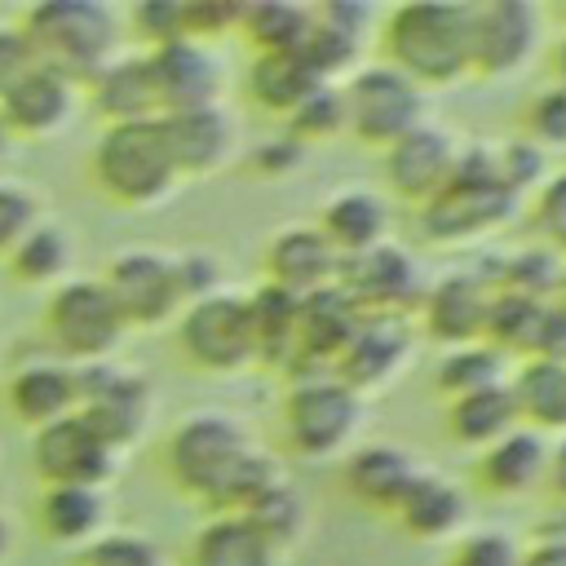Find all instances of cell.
Here are the masks:
<instances>
[{"label":"cell","mask_w":566,"mask_h":566,"mask_svg":"<svg viewBox=\"0 0 566 566\" xmlns=\"http://www.w3.org/2000/svg\"><path fill=\"white\" fill-rule=\"evenodd\" d=\"M146 66H150L159 119H164V115H177V111L221 106L226 66H221V57H217L212 44L172 40V44H164V49H150V53H146Z\"/></svg>","instance_id":"ac0fdd59"},{"label":"cell","mask_w":566,"mask_h":566,"mask_svg":"<svg viewBox=\"0 0 566 566\" xmlns=\"http://www.w3.org/2000/svg\"><path fill=\"white\" fill-rule=\"evenodd\" d=\"M318 234L336 248V256H358L376 243L389 239V226H394V212H389V199L380 190H367V186H345L336 195L323 199L318 208Z\"/></svg>","instance_id":"d4e9b609"},{"label":"cell","mask_w":566,"mask_h":566,"mask_svg":"<svg viewBox=\"0 0 566 566\" xmlns=\"http://www.w3.org/2000/svg\"><path fill=\"white\" fill-rule=\"evenodd\" d=\"M544 473H548V438L522 424L473 455V486L491 500H526L544 491Z\"/></svg>","instance_id":"cb8c5ba5"},{"label":"cell","mask_w":566,"mask_h":566,"mask_svg":"<svg viewBox=\"0 0 566 566\" xmlns=\"http://www.w3.org/2000/svg\"><path fill=\"white\" fill-rule=\"evenodd\" d=\"M522 566H566V531H539L522 548Z\"/></svg>","instance_id":"f907efd6"},{"label":"cell","mask_w":566,"mask_h":566,"mask_svg":"<svg viewBox=\"0 0 566 566\" xmlns=\"http://www.w3.org/2000/svg\"><path fill=\"white\" fill-rule=\"evenodd\" d=\"M35 62H31V49H27V40H22V31L18 27H0V93L18 80V75H27Z\"/></svg>","instance_id":"681fc988"},{"label":"cell","mask_w":566,"mask_h":566,"mask_svg":"<svg viewBox=\"0 0 566 566\" xmlns=\"http://www.w3.org/2000/svg\"><path fill=\"white\" fill-rule=\"evenodd\" d=\"M411 349H416L411 318H358L354 336L345 340L340 358L332 363V376L367 402L371 394L389 389L407 371Z\"/></svg>","instance_id":"e0dca14e"},{"label":"cell","mask_w":566,"mask_h":566,"mask_svg":"<svg viewBox=\"0 0 566 566\" xmlns=\"http://www.w3.org/2000/svg\"><path fill=\"white\" fill-rule=\"evenodd\" d=\"M509 394L517 407V424L539 438L566 433V358L531 354L509 371Z\"/></svg>","instance_id":"83f0119b"},{"label":"cell","mask_w":566,"mask_h":566,"mask_svg":"<svg viewBox=\"0 0 566 566\" xmlns=\"http://www.w3.org/2000/svg\"><path fill=\"white\" fill-rule=\"evenodd\" d=\"M124 22L146 44V53L150 49H164L172 40H186V31H181V0H142V4L128 9Z\"/></svg>","instance_id":"7bdbcfd3"},{"label":"cell","mask_w":566,"mask_h":566,"mask_svg":"<svg viewBox=\"0 0 566 566\" xmlns=\"http://www.w3.org/2000/svg\"><path fill=\"white\" fill-rule=\"evenodd\" d=\"M9 539H13V531H9V517L0 513V562H4V553H9Z\"/></svg>","instance_id":"db71d44e"},{"label":"cell","mask_w":566,"mask_h":566,"mask_svg":"<svg viewBox=\"0 0 566 566\" xmlns=\"http://www.w3.org/2000/svg\"><path fill=\"white\" fill-rule=\"evenodd\" d=\"M517 203L522 199L495 172V150L464 146L451 186L420 208V230L433 243H469V239L500 230Z\"/></svg>","instance_id":"8992f818"},{"label":"cell","mask_w":566,"mask_h":566,"mask_svg":"<svg viewBox=\"0 0 566 566\" xmlns=\"http://www.w3.org/2000/svg\"><path fill=\"white\" fill-rule=\"evenodd\" d=\"M80 402V389H75V367L62 363V358H40V363H27L18 367L9 380H4V411L27 424V429H44L62 416H71Z\"/></svg>","instance_id":"484cf974"},{"label":"cell","mask_w":566,"mask_h":566,"mask_svg":"<svg viewBox=\"0 0 566 566\" xmlns=\"http://www.w3.org/2000/svg\"><path fill=\"white\" fill-rule=\"evenodd\" d=\"M323 80L310 71L301 53H252V66L243 75V93L252 106H261L274 119H287Z\"/></svg>","instance_id":"d6a6232c"},{"label":"cell","mask_w":566,"mask_h":566,"mask_svg":"<svg viewBox=\"0 0 566 566\" xmlns=\"http://www.w3.org/2000/svg\"><path fill=\"white\" fill-rule=\"evenodd\" d=\"M177 349L203 376H239L256 367L243 292H212L177 314Z\"/></svg>","instance_id":"30bf717a"},{"label":"cell","mask_w":566,"mask_h":566,"mask_svg":"<svg viewBox=\"0 0 566 566\" xmlns=\"http://www.w3.org/2000/svg\"><path fill=\"white\" fill-rule=\"evenodd\" d=\"M358 310L345 301L340 287H327V292H314L301 301V314H296V363L287 376H301V371H332V363L340 358L345 340L354 336L358 327Z\"/></svg>","instance_id":"4316f807"},{"label":"cell","mask_w":566,"mask_h":566,"mask_svg":"<svg viewBox=\"0 0 566 566\" xmlns=\"http://www.w3.org/2000/svg\"><path fill=\"white\" fill-rule=\"evenodd\" d=\"M88 177L115 208H133V212L164 203L181 181L159 119L106 124L88 155Z\"/></svg>","instance_id":"5b68a950"},{"label":"cell","mask_w":566,"mask_h":566,"mask_svg":"<svg viewBox=\"0 0 566 566\" xmlns=\"http://www.w3.org/2000/svg\"><path fill=\"white\" fill-rule=\"evenodd\" d=\"M75 416L115 451H128L133 442H142V433L150 429L155 416V389L142 371L124 367L119 358L106 363H84L75 367Z\"/></svg>","instance_id":"9c48e42d"},{"label":"cell","mask_w":566,"mask_h":566,"mask_svg":"<svg viewBox=\"0 0 566 566\" xmlns=\"http://www.w3.org/2000/svg\"><path fill=\"white\" fill-rule=\"evenodd\" d=\"M460 137L447 133L442 124H420L407 137H398L389 150H380V172H385V199L424 208L433 195H442L460 168Z\"/></svg>","instance_id":"5bb4252c"},{"label":"cell","mask_w":566,"mask_h":566,"mask_svg":"<svg viewBox=\"0 0 566 566\" xmlns=\"http://www.w3.org/2000/svg\"><path fill=\"white\" fill-rule=\"evenodd\" d=\"M544 35V13L531 0H469V75L509 80L526 71Z\"/></svg>","instance_id":"4fadbf2b"},{"label":"cell","mask_w":566,"mask_h":566,"mask_svg":"<svg viewBox=\"0 0 566 566\" xmlns=\"http://www.w3.org/2000/svg\"><path fill=\"white\" fill-rule=\"evenodd\" d=\"M102 287L111 292L128 332H155L164 323H177V314L186 310L177 261L159 248H128L111 256L102 270Z\"/></svg>","instance_id":"7c38bea8"},{"label":"cell","mask_w":566,"mask_h":566,"mask_svg":"<svg viewBox=\"0 0 566 566\" xmlns=\"http://www.w3.org/2000/svg\"><path fill=\"white\" fill-rule=\"evenodd\" d=\"M389 526L411 544H451L460 531H469V491L438 469H420L394 504Z\"/></svg>","instance_id":"d6986e66"},{"label":"cell","mask_w":566,"mask_h":566,"mask_svg":"<svg viewBox=\"0 0 566 566\" xmlns=\"http://www.w3.org/2000/svg\"><path fill=\"white\" fill-rule=\"evenodd\" d=\"M522 137H526L531 146H539L544 155H548V150H566V88H562V84H548V88H539V93L526 102Z\"/></svg>","instance_id":"b9f144b4"},{"label":"cell","mask_w":566,"mask_h":566,"mask_svg":"<svg viewBox=\"0 0 566 566\" xmlns=\"http://www.w3.org/2000/svg\"><path fill=\"white\" fill-rule=\"evenodd\" d=\"M159 464L177 495L208 504L212 513H239L283 473L279 460L256 447L248 424L217 407L181 416L159 447Z\"/></svg>","instance_id":"6da1fadb"},{"label":"cell","mask_w":566,"mask_h":566,"mask_svg":"<svg viewBox=\"0 0 566 566\" xmlns=\"http://www.w3.org/2000/svg\"><path fill=\"white\" fill-rule=\"evenodd\" d=\"M88 102L106 124H137V119H159L155 84L146 53H119L106 71H97L88 84Z\"/></svg>","instance_id":"4dcf8cb0"},{"label":"cell","mask_w":566,"mask_h":566,"mask_svg":"<svg viewBox=\"0 0 566 566\" xmlns=\"http://www.w3.org/2000/svg\"><path fill=\"white\" fill-rule=\"evenodd\" d=\"M168 155L177 164V177H212L221 168H230V159L239 155V124L226 106H199V111H177L159 119Z\"/></svg>","instance_id":"44dd1931"},{"label":"cell","mask_w":566,"mask_h":566,"mask_svg":"<svg viewBox=\"0 0 566 566\" xmlns=\"http://www.w3.org/2000/svg\"><path fill=\"white\" fill-rule=\"evenodd\" d=\"M172 261H177V283H181L186 305H190V301H203V296H212V292H221L226 274H221V261H217L212 252L190 248V252H172Z\"/></svg>","instance_id":"bcb514c9"},{"label":"cell","mask_w":566,"mask_h":566,"mask_svg":"<svg viewBox=\"0 0 566 566\" xmlns=\"http://www.w3.org/2000/svg\"><path fill=\"white\" fill-rule=\"evenodd\" d=\"M18 31L31 49V62L75 88L106 71L119 57L124 40L119 13L97 0H40L22 13Z\"/></svg>","instance_id":"3957f363"},{"label":"cell","mask_w":566,"mask_h":566,"mask_svg":"<svg viewBox=\"0 0 566 566\" xmlns=\"http://www.w3.org/2000/svg\"><path fill=\"white\" fill-rule=\"evenodd\" d=\"M31 464L44 486H93L106 491V482L119 469V451L106 447L75 411L35 429L31 438Z\"/></svg>","instance_id":"2e32d148"},{"label":"cell","mask_w":566,"mask_h":566,"mask_svg":"<svg viewBox=\"0 0 566 566\" xmlns=\"http://www.w3.org/2000/svg\"><path fill=\"white\" fill-rule=\"evenodd\" d=\"M248 301V323H252V349H256V363L261 367H274V371H292L296 363V314H301V301L270 287V283H256L252 292H243Z\"/></svg>","instance_id":"836d02e7"},{"label":"cell","mask_w":566,"mask_h":566,"mask_svg":"<svg viewBox=\"0 0 566 566\" xmlns=\"http://www.w3.org/2000/svg\"><path fill=\"white\" fill-rule=\"evenodd\" d=\"M424 265L398 239H385L340 261L336 287L363 318H411L424 296Z\"/></svg>","instance_id":"8fae6325"},{"label":"cell","mask_w":566,"mask_h":566,"mask_svg":"<svg viewBox=\"0 0 566 566\" xmlns=\"http://www.w3.org/2000/svg\"><path fill=\"white\" fill-rule=\"evenodd\" d=\"M336 88H340V111H345V137L367 150H389L398 137L424 124L429 93L385 62L354 66Z\"/></svg>","instance_id":"52a82bcc"},{"label":"cell","mask_w":566,"mask_h":566,"mask_svg":"<svg viewBox=\"0 0 566 566\" xmlns=\"http://www.w3.org/2000/svg\"><path fill=\"white\" fill-rule=\"evenodd\" d=\"M420 469H424V464H420L407 447H398V442H358V447L340 460L336 478H340V491H345L358 509L389 517L394 504L402 500V491L416 482Z\"/></svg>","instance_id":"7402d4cb"},{"label":"cell","mask_w":566,"mask_h":566,"mask_svg":"<svg viewBox=\"0 0 566 566\" xmlns=\"http://www.w3.org/2000/svg\"><path fill=\"white\" fill-rule=\"evenodd\" d=\"M513 429H517V407H513L509 380L442 402V433L460 451H473L478 455V451H486L491 442H500Z\"/></svg>","instance_id":"f1b7e54d"},{"label":"cell","mask_w":566,"mask_h":566,"mask_svg":"<svg viewBox=\"0 0 566 566\" xmlns=\"http://www.w3.org/2000/svg\"><path fill=\"white\" fill-rule=\"evenodd\" d=\"M305 164V146L292 137V133H279V137H270V142H261L256 150H252V168H256V177H292L296 168Z\"/></svg>","instance_id":"c3c4849f"},{"label":"cell","mask_w":566,"mask_h":566,"mask_svg":"<svg viewBox=\"0 0 566 566\" xmlns=\"http://www.w3.org/2000/svg\"><path fill=\"white\" fill-rule=\"evenodd\" d=\"M283 133H292L301 146L310 142H336L345 137V111H340V88L336 84H318L287 119H283Z\"/></svg>","instance_id":"ab89813d"},{"label":"cell","mask_w":566,"mask_h":566,"mask_svg":"<svg viewBox=\"0 0 566 566\" xmlns=\"http://www.w3.org/2000/svg\"><path fill=\"white\" fill-rule=\"evenodd\" d=\"M553 66H557V80H553V84H562V88H566V40L557 44V53H553Z\"/></svg>","instance_id":"f5cc1de1"},{"label":"cell","mask_w":566,"mask_h":566,"mask_svg":"<svg viewBox=\"0 0 566 566\" xmlns=\"http://www.w3.org/2000/svg\"><path fill=\"white\" fill-rule=\"evenodd\" d=\"M239 9L243 4H234V0H181V31H186V40L212 44L221 35H234Z\"/></svg>","instance_id":"f6af8a7d"},{"label":"cell","mask_w":566,"mask_h":566,"mask_svg":"<svg viewBox=\"0 0 566 566\" xmlns=\"http://www.w3.org/2000/svg\"><path fill=\"white\" fill-rule=\"evenodd\" d=\"M535 226L548 239V248H566V172L548 177L535 195Z\"/></svg>","instance_id":"7dc6e473"},{"label":"cell","mask_w":566,"mask_h":566,"mask_svg":"<svg viewBox=\"0 0 566 566\" xmlns=\"http://www.w3.org/2000/svg\"><path fill=\"white\" fill-rule=\"evenodd\" d=\"M186 566H283L243 513H208L186 544Z\"/></svg>","instance_id":"1f68e13d"},{"label":"cell","mask_w":566,"mask_h":566,"mask_svg":"<svg viewBox=\"0 0 566 566\" xmlns=\"http://www.w3.org/2000/svg\"><path fill=\"white\" fill-rule=\"evenodd\" d=\"M491 292H495V283H486L478 270H447V274L429 279L424 296H420V305L411 314L416 336H424L442 354L482 340Z\"/></svg>","instance_id":"9a60e30c"},{"label":"cell","mask_w":566,"mask_h":566,"mask_svg":"<svg viewBox=\"0 0 566 566\" xmlns=\"http://www.w3.org/2000/svg\"><path fill=\"white\" fill-rule=\"evenodd\" d=\"M106 491L93 486H40L35 500V526L49 544L62 548H88L106 531Z\"/></svg>","instance_id":"f546056e"},{"label":"cell","mask_w":566,"mask_h":566,"mask_svg":"<svg viewBox=\"0 0 566 566\" xmlns=\"http://www.w3.org/2000/svg\"><path fill=\"white\" fill-rule=\"evenodd\" d=\"M380 62L402 71L424 93L469 75V0H407L380 22Z\"/></svg>","instance_id":"7a4b0ae2"},{"label":"cell","mask_w":566,"mask_h":566,"mask_svg":"<svg viewBox=\"0 0 566 566\" xmlns=\"http://www.w3.org/2000/svg\"><path fill=\"white\" fill-rule=\"evenodd\" d=\"M75 115V84H66L53 71L31 66L27 75H18L4 93H0V124L9 137L22 142H44L53 133H62Z\"/></svg>","instance_id":"603a6c76"},{"label":"cell","mask_w":566,"mask_h":566,"mask_svg":"<svg viewBox=\"0 0 566 566\" xmlns=\"http://www.w3.org/2000/svg\"><path fill=\"white\" fill-rule=\"evenodd\" d=\"M513 371V363L486 345V340H473V345H460V349H447L433 367V389L447 398H460V394H473V389H486V385H504Z\"/></svg>","instance_id":"8d00e7d4"},{"label":"cell","mask_w":566,"mask_h":566,"mask_svg":"<svg viewBox=\"0 0 566 566\" xmlns=\"http://www.w3.org/2000/svg\"><path fill=\"white\" fill-rule=\"evenodd\" d=\"M239 513L261 531V539H265L279 557L296 553V548L310 539V500L301 495V486H296L287 473H279L270 486H261Z\"/></svg>","instance_id":"e575fe53"},{"label":"cell","mask_w":566,"mask_h":566,"mask_svg":"<svg viewBox=\"0 0 566 566\" xmlns=\"http://www.w3.org/2000/svg\"><path fill=\"white\" fill-rule=\"evenodd\" d=\"M22 283L31 287H57L71 270V234L57 221H40L4 261Z\"/></svg>","instance_id":"74e56055"},{"label":"cell","mask_w":566,"mask_h":566,"mask_svg":"<svg viewBox=\"0 0 566 566\" xmlns=\"http://www.w3.org/2000/svg\"><path fill=\"white\" fill-rule=\"evenodd\" d=\"M261 270H265L261 283L287 292V296H296V301H305V296H314V292L336 287L340 256H336V248L318 234V226L310 221V226H283V230H274L270 243H265Z\"/></svg>","instance_id":"ffe728a7"},{"label":"cell","mask_w":566,"mask_h":566,"mask_svg":"<svg viewBox=\"0 0 566 566\" xmlns=\"http://www.w3.org/2000/svg\"><path fill=\"white\" fill-rule=\"evenodd\" d=\"M9 142H13V137H9L4 124H0V164H4V155H9Z\"/></svg>","instance_id":"11a10c76"},{"label":"cell","mask_w":566,"mask_h":566,"mask_svg":"<svg viewBox=\"0 0 566 566\" xmlns=\"http://www.w3.org/2000/svg\"><path fill=\"white\" fill-rule=\"evenodd\" d=\"M367 420V402L340 385L332 371L287 376L279 398V433L292 460H345L358 447Z\"/></svg>","instance_id":"277c9868"},{"label":"cell","mask_w":566,"mask_h":566,"mask_svg":"<svg viewBox=\"0 0 566 566\" xmlns=\"http://www.w3.org/2000/svg\"><path fill=\"white\" fill-rule=\"evenodd\" d=\"M75 566H168L164 548L142 531H102L75 553Z\"/></svg>","instance_id":"60d3db41"},{"label":"cell","mask_w":566,"mask_h":566,"mask_svg":"<svg viewBox=\"0 0 566 566\" xmlns=\"http://www.w3.org/2000/svg\"><path fill=\"white\" fill-rule=\"evenodd\" d=\"M544 491H548L557 504H566V433L548 442V473H544Z\"/></svg>","instance_id":"816d5d0a"},{"label":"cell","mask_w":566,"mask_h":566,"mask_svg":"<svg viewBox=\"0 0 566 566\" xmlns=\"http://www.w3.org/2000/svg\"><path fill=\"white\" fill-rule=\"evenodd\" d=\"M44 340L53 345V354L71 367L84 363H106L115 358V349L124 345L128 327L111 301V292L102 287V279H66L49 292L44 314H40Z\"/></svg>","instance_id":"ba28073f"},{"label":"cell","mask_w":566,"mask_h":566,"mask_svg":"<svg viewBox=\"0 0 566 566\" xmlns=\"http://www.w3.org/2000/svg\"><path fill=\"white\" fill-rule=\"evenodd\" d=\"M310 31V4L287 0H252L239 9L234 35L252 44V53H296Z\"/></svg>","instance_id":"d590c367"},{"label":"cell","mask_w":566,"mask_h":566,"mask_svg":"<svg viewBox=\"0 0 566 566\" xmlns=\"http://www.w3.org/2000/svg\"><path fill=\"white\" fill-rule=\"evenodd\" d=\"M522 548L509 526H469L447 544L442 566H522Z\"/></svg>","instance_id":"f35d334b"},{"label":"cell","mask_w":566,"mask_h":566,"mask_svg":"<svg viewBox=\"0 0 566 566\" xmlns=\"http://www.w3.org/2000/svg\"><path fill=\"white\" fill-rule=\"evenodd\" d=\"M35 226H40V199L18 181H0V261H9V252Z\"/></svg>","instance_id":"ee69618b"}]
</instances>
